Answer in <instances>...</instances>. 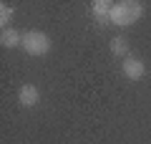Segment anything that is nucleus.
<instances>
[{"mask_svg": "<svg viewBox=\"0 0 151 144\" xmlns=\"http://www.w3.org/2000/svg\"><path fill=\"white\" fill-rule=\"evenodd\" d=\"M108 48H111V53L113 56H119L121 61L126 58V56H129V38L126 36H116V38H111V43H108Z\"/></svg>", "mask_w": 151, "mask_h": 144, "instance_id": "423d86ee", "label": "nucleus"}, {"mask_svg": "<svg viewBox=\"0 0 151 144\" xmlns=\"http://www.w3.org/2000/svg\"><path fill=\"white\" fill-rule=\"evenodd\" d=\"M144 15V5H141L139 0H119V3H113L111 8V23L119 28H126V25H134L136 20H141Z\"/></svg>", "mask_w": 151, "mask_h": 144, "instance_id": "f257e3e1", "label": "nucleus"}, {"mask_svg": "<svg viewBox=\"0 0 151 144\" xmlns=\"http://www.w3.org/2000/svg\"><path fill=\"white\" fill-rule=\"evenodd\" d=\"M0 43H3V48H18L23 46V33H18L15 28H5L0 33Z\"/></svg>", "mask_w": 151, "mask_h": 144, "instance_id": "39448f33", "label": "nucleus"}, {"mask_svg": "<svg viewBox=\"0 0 151 144\" xmlns=\"http://www.w3.org/2000/svg\"><path fill=\"white\" fill-rule=\"evenodd\" d=\"M18 101H20V106H25V109L35 106V104L40 101V91H38V86H33V84H23L20 91H18Z\"/></svg>", "mask_w": 151, "mask_h": 144, "instance_id": "20e7f679", "label": "nucleus"}, {"mask_svg": "<svg viewBox=\"0 0 151 144\" xmlns=\"http://www.w3.org/2000/svg\"><path fill=\"white\" fill-rule=\"evenodd\" d=\"M121 71H124V76L129 81H141L146 76V63L141 58H136V56H126L121 61Z\"/></svg>", "mask_w": 151, "mask_h": 144, "instance_id": "7ed1b4c3", "label": "nucleus"}, {"mask_svg": "<svg viewBox=\"0 0 151 144\" xmlns=\"http://www.w3.org/2000/svg\"><path fill=\"white\" fill-rule=\"evenodd\" d=\"M20 48L28 56H45V53H50L53 41L43 31H28V33H23V46Z\"/></svg>", "mask_w": 151, "mask_h": 144, "instance_id": "f03ea898", "label": "nucleus"}, {"mask_svg": "<svg viewBox=\"0 0 151 144\" xmlns=\"http://www.w3.org/2000/svg\"><path fill=\"white\" fill-rule=\"evenodd\" d=\"M111 8H113L111 0H93V3H91L93 18H108V15H111Z\"/></svg>", "mask_w": 151, "mask_h": 144, "instance_id": "0eeeda50", "label": "nucleus"}, {"mask_svg": "<svg viewBox=\"0 0 151 144\" xmlns=\"http://www.w3.org/2000/svg\"><path fill=\"white\" fill-rule=\"evenodd\" d=\"M13 20V5H8V3H0V28L5 31V28H10L8 23Z\"/></svg>", "mask_w": 151, "mask_h": 144, "instance_id": "6e6552de", "label": "nucleus"}]
</instances>
